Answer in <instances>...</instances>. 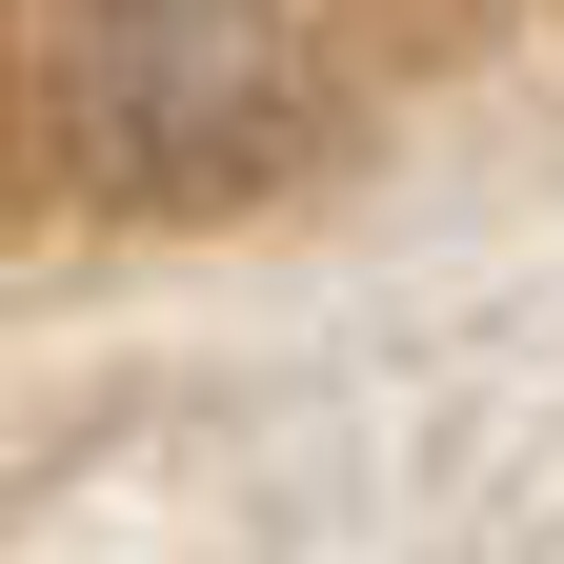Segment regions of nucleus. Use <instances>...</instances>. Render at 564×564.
Wrapping results in <instances>:
<instances>
[{"instance_id":"1","label":"nucleus","mask_w":564,"mask_h":564,"mask_svg":"<svg viewBox=\"0 0 564 564\" xmlns=\"http://www.w3.org/2000/svg\"><path fill=\"white\" fill-rule=\"evenodd\" d=\"M41 82H61V162L101 202H242L323 121L282 0H61Z\"/></svg>"}]
</instances>
